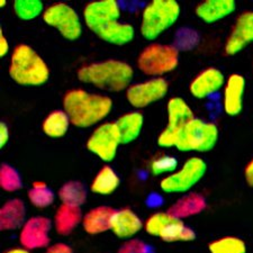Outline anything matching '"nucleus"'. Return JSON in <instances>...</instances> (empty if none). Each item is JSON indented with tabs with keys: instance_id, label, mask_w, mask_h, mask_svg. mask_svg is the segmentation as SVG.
<instances>
[{
	"instance_id": "1",
	"label": "nucleus",
	"mask_w": 253,
	"mask_h": 253,
	"mask_svg": "<svg viewBox=\"0 0 253 253\" xmlns=\"http://www.w3.org/2000/svg\"><path fill=\"white\" fill-rule=\"evenodd\" d=\"M121 7L116 0H97L85 5L84 22L89 30L113 45L122 46L135 38L132 24L120 22Z\"/></svg>"
},
{
	"instance_id": "9",
	"label": "nucleus",
	"mask_w": 253,
	"mask_h": 253,
	"mask_svg": "<svg viewBox=\"0 0 253 253\" xmlns=\"http://www.w3.org/2000/svg\"><path fill=\"white\" fill-rule=\"evenodd\" d=\"M168 124L158 136V145L163 149L175 148L181 129L194 120L195 115L190 106L181 97L170 98L167 104Z\"/></svg>"
},
{
	"instance_id": "5",
	"label": "nucleus",
	"mask_w": 253,
	"mask_h": 253,
	"mask_svg": "<svg viewBox=\"0 0 253 253\" xmlns=\"http://www.w3.org/2000/svg\"><path fill=\"white\" fill-rule=\"evenodd\" d=\"M180 13V5L174 0H152L142 11L141 35L148 41L157 40L177 23Z\"/></svg>"
},
{
	"instance_id": "27",
	"label": "nucleus",
	"mask_w": 253,
	"mask_h": 253,
	"mask_svg": "<svg viewBox=\"0 0 253 253\" xmlns=\"http://www.w3.org/2000/svg\"><path fill=\"white\" fill-rule=\"evenodd\" d=\"M160 239L165 242H191L196 239V233L193 228L187 226L182 219L173 218L166 230L162 232Z\"/></svg>"
},
{
	"instance_id": "8",
	"label": "nucleus",
	"mask_w": 253,
	"mask_h": 253,
	"mask_svg": "<svg viewBox=\"0 0 253 253\" xmlns=\"http://www.w3.org/2000/svg\"><path fill=\"white\" fill-rule=\"evenodd\" d=\"M207 171V163L201 157H191L183 165L167 177L159 186L165 194H187L202 180Z\"/></svg>"
},
{
	"instance_id": "20",
	"label": "nucleus",
	"mask_w": 253,
	"mask_h": 253,
	"mask_svg": "<svg viewBox=\"0 0 253 253\" xmlns=\"http://www.w3.org/2000/svg\"><path fill=\"white\" fill-rule=\"evenodd\" d=\"M81 207L61 204L53 216V228L61 236L70 235L83 223Z\"/></svg>"
},
{
	"instance_id": "34",
	"label": "nucleus",
	"mask_w": 253,
	"mask_h": 253,
	"mask_svg": "<svg viewBox=\"0 0 253 253\" xmlns=\"http://www.w3.org/2000/svg\"><path fill=\"white\" fill-rule=\"evenodd\" d=\"M199 34L190 27L180 28L175 34V40L173 46L178 51H189L193 50L199 43Z\"/></svg>"
},
{
	"instance_id": "22",
	"label": "nucleus",
	"mask_w": 253,
	"mask_h": 253,
	"mask_svg": "<svg viewBox=\"0 0 253 253\" xmlns=\"http://www.w3.org/2000/svg\"><path fill=\"white\" fill-rule=\"evenodd\" d=\"M207 206L206 199L203 195L197 193L183 194L182 197L173 203L168 210L171 215L179 219H185L193 217L195 215L201 214L205 211Z\"/></svg>"
},
{
	"instance_id": "7",
	"label": "nucleus",
	"mask_w": 253,
	"mask_h": 253,
	"mask_svg": "<svg viewBox=\"0 0 253 253\" xmlns=\"http://www.w3.org/2000/svg\"><path fill=\"white\" fill-rule=\"evenodd\" d=\"M137 68L151 78H162L179 64V51L170 44L152 43L137 58Z\"/></svg>"
},
{
	"instance_id": "32",
	"label": "nucleus",
	"mask_w": 253,
	"mask_h": 253,
	"mask_svg": "<svg viewBox=\"0 0 253 253\" xmlns=\"http://www.w3.org/2000/svg\"><path fill=\"white\" fill-rule=\"evenodd\" d=\"M0 187L6 193H16L23 188V180L19 172L7 163L0 167Z\"/></svg>"
},
{
	"instance_id": "18",
	"label": "nucleus",
	"mask_w": 253,
	"mask_h": 253,
	"mask_svg": "<svg viewBox=\"0 0 253 253\" xmlns=\"http://www.w3.org/2000/svg\"><path fill=\"white\" fill-rule=\"evenodd\" d=\"M236 10L234 0H205L196 6L197 17L206 24H214L228 17Z\"/></svg>"
},
{
	"instance_id": "35",
	"label": "nucleus",
	"mask_w": 253,
	"mask_h": 253,
	"mask_svg": "<svg viewBox=\"0 0 253 253\" xmlns=\"http://www.w3.org/2000/svg\"><path fill=\"white\" fill-rule=\"evenodd\" d=\"M117 253H151V250L144 241L134 238L125 241Z\"/></svg>"
},
{
	"instance_id": "26",
	"label": "nucleus",
	"mask_w": 253,
	"mask_h": 253,
	"mask_svg": "<svg viewBox=\"0 0 253 253\" xmlns=\"http://www.w3.org/2000/svg\"><path fill=\"white\" fill-rule=\"evenodd\" d=\"M58 196L62 204L81 207L87 201L88 193L83 182L71 180L61 186Z\"/></svg>"
},
{
	"instance_id": "4",
	"label": "nucleus",
	"mask_w": 253,
	"mask_h": 253,
	"mask_svg": "<svg viewBox=\"0 0 253 253\" xmlns=\"http://www.w3.org/2000/svg\"><path fill=\"white\" fill-rule=\"evenodd\" d=\"M9 76L20 85L39 87L50 79V68L32 46L18 44L11 52Z\"/></svg>"
},
{
	"instance_id": "11",
	"label": "nucleus",
	"mask_w": 253,
	"mask_h": 253,
	"mask_svg": "<svg viewBox=\"0 0 253 253\" xmlns=\"http://www.w3.org/2000/svg\"><path fill=\"white\" fill-rule=\"evenodd\" d=\"M120 145L122 141L115 122L96 126L85 143L89 152L104 162H112L116 158Z\"/></svg>"
},
{
	"instance_id": "16",
	"label": "nucleus",
	"mask_w": 253,
	"mask_h": 253,
	"mask_svg": "<svg viewBox=\"0 0 253 253\" xmlns=\"http://www.w3.org/2000/svg\"><path fill=\"white\" fill-rule=\"evenodd\" d=\"M143 228L144 222L130 208L125 207L114 211L111 231L116 238L125 241L134 239Z\"/></svg>"
},
{
	"instance_id": "42",
	"label": "nucleus",
	"mask_w": 253,
	"mask_h": 253,
	"mask_svg": "<svg viewBox=\"0 0 253 253\" xmlns=\"http://www.w3.org/2000/svg\"><path fill=\"white\" fill-rule=\"evenodd\" d=\"M252 70H253V68H252Z\"/></svg>"
},
{
	"instance_id": "28",
	"label": "nucleus",
	"mask_w": 253,
	"mask_h": 253,
	"mask_svg": "<svg viewBox=\"0 0 253 253\" xmlns=\"http://www.w3.org/2000/svg\"><path fill=\"white\" fill-rule=\"evenodd\" d=\"M27 197L32 205L39 210H45L52 206L55 201L54 193L44 181L33 182L31 189L27 193Z\"/></svg>"
},
{
	"instance_id": "23",
	"label": "nucleus",
	"mask_w": 253,
	"mask_h": 253,
	"mask_svg": "<svg viewBox=\"0 0 253 253\" xmlns=\"http://www.w3.org/2000/svg\"><path fill=\"white\" fill-rule=\"evenodd\" d=\"M120 132L122 144H129L141 135L144 125V117L142 113L134 111L122 115L115 122Z\"/></svg>"
},
{
	"instance_id": "15",
	"label": "nucleus",
	"mask_w": 253,
	"mask_h": 253,
	"mask_svg": "<svg viewBox=\"0 0 253 253\" xmlns=\"http://www.w3.org/2000/svg\"><path fill=\"white\" fill-rule=\"evenodd\" d=\"M225 77L217 68H207L199 72L189 84V91L197 99H205L225 85Z\"/></svg>"
},
{
	"instance_id": "21",
	"label": "nucleus",
	"mask_w": 253,
	"mask_h": 253,
	"mask_svg": "<svg viewBox=\"0 0 253 253\" xmlns=\"http://www.w3.org/2000/svg\"><path fill=\"white\" fill-rule=\"evenodd\" d=\"M26 219V205L22 199H9L0 208V230L1 231L20 230Z\"/></svg>"
},
{
	"instance_id": "24",
	"label": "nucleus",
	"mask_w": 253,
	"mask_h": 253,
	"mask_svg": "<svg viewBox=\"0 0 253 253\" xmlns=\"http://www.w3.org/2000/svg\"><path fill=\"white\" fill-rule=\"evenodd\" d=\"M121 185V178L111 166H104L92 179L90 190L99 196H109L115 193Z\"/></svg>"
},
{
	"instance_id": "3",
	"label": "nucleus",
	"mask_w": 253,
	"mask_h": 253,
	"mask_svg": "<svg viewBox=\"0 0 253 253\" xmlns=\"http://www.w3.org/2000/svg\"><path fill=\"white\" fill-rule=\"evenodd\" d=\"M77 76L84 84L108 92H120L132 84L134 70L124 61L106 60L83 65Z\"/></svg>"
},
{
	"instance_id": "31",
	"label": "nucleus",
	"mask_w": 253,
	"mask_h": 253,
	"mask_svg": "<svg viewBox=\"0 0 253 253\" xmlns=\"http://www.w3.org/2000/svg\"><path fill=\"white\" fill-rule=\"evenodd\" d=\"M173 218L174 216L171 215L168 211H156L145 219L144 230L149 235L160 239L162 232L173 221Z\"/></svg>"
},
{
	"instance_id": "40",
	"label": "nucleus",
	"mask_w": 253,
	"mask_h": 253,
	"mask_svg": "<svg viewBox=\"0 0 253 253\" xmlns=\"http://www.w3.org/2000/svg\"><path fill=\"white\" fill-rule=\"evenodd\" d=\"M3 253H32V252L30 250H27V249H25V248L18 247V248H11V249H9V250H7Z\"/></svg>"
},
{
	"instance_id": "41",
	"label": "nucleus",
	"mask_w": 253,
	"mask_h": 253,
	"mask_svg": "<svg viewBox=\"0 0 253 253\" xmlns=\"http://www.w3.org/2000/svg\"><path fill=\"white\" fill-rule=\"evenodd\" d=\"M7 5V1L6 0H0V7H5Z\"/></svg>"
},
{
	"instance_id": "6",
	"label": "nucleus",
	"mask_w": 253,
	"mask_h": 253,
	"mask_svg": "<svg viewBox=\"0 0 253 253\" xmlns=\"http://www.w3.org/2000/svg\"><path fill=\"white\" fill-rule=\"evenodd\" d=\"M218 136L216 124L195 117L181 129L175 149L181 152H208L217 144Z\"/></svg>"
},
{
	"instance_id": "25",
	"label": "nucleus",
	"mask_w": 253,
	"mask_h": 253,
	"mask_svg": "<svg viewBox=\"0 0 253 253\" xmlns=\"http://www.w3.org/2000/svg\"><path fill=\"white\" fill-rule=\"evenodd\" d=\"M70 125L72 124L68 114L63 109H56V111L51 112L44 118L42 130L47 137L61 138L67 135Z\"/></svg>"
},
{
	"instance_id": "39",
	"label": "nucleus",
	"mask_w": 253,
	"mask_h": 253,
	"mask_svg": "<svg viewBox=\"0 0 253 253\" xmlns=\"http://www.w3.org/2000/svg\"><path fill=\"white\" fill-rule=\"evenodd\" d=\"M244 179H246V182L249 186L253 187V158L244 168Z\"/></svg>"
},
{
	"instance_id": "36",
	"label": "nucleus",
	"mask_w": 253,
	"mask_h": 253,
	"mask_svg": "<svg viewBox=\"0 0 253 253\" xmlns=\"http://www.w3.org/2000/svg\"><path fill=\"white\" fill-rule=\"evenodd\" d=\"M44 253H73L72 248L68 246L67 243L63 242H58L54 244H51L50 247L45 249Z\"/></svg>"
},
{
	"instance_id": "17",
	"label": "nucleus",
	"mask_w": 253,
	"mask_h": 253,
	"mask_svg": "<svg viewBox=\"0 0 253 253\" xmlns=\"http://www.w3.org/2000/svg\"><path fill=\"white\" fill-rule=\"evenodd\" d=\"M246 79L239 73H233L226 79L223 88V109L228 116H238L243 109Z\"/></svg>"
},
{
	"instance_id": "30",
	"label": "nucleus",
	"mask_w": 253,
	"mask_h": 253,
	"mask_svg": "<svg viewBox=\"0 0 253 253\" xmlns=\"http://www.w3.org/2000/svg\"><path fill=\"white\" fill-rule=\"evenodd\" d=\"M14 11L19 19L33 20L44 14L45 7L40 0H16L14 2Z\"/></svg>"
},
{
	"instance_id": "12",
	"label": "nucleus",
	"mask_w": 253,
	"mask_h": 253,
	"mask_svg": "<svg viewBox=\"0 0 253 253\" xmlns=\"http://www.w3.org/2000/svg\"><path fill=\"white\" fill-rule=\"evenodd\" d=\"M52 228V219L46 216L36 215L27 218L19 230L18 240L20 247L30 251L42 250L50 247Z\"/></svg>"
},
{
	"instance_id": "33",
	"label": "nucleus",
	"mask_w": 253,
	"mask_h": 253,
	"mask_svg": "<svg viewBox=\"0 0 253 253\" xmlns=\"http://www.w3.org/2000/svg\"><path fill=\"white\" fill-rule=\"evenodd\" d=\"M178 160L173 156H168V154H162L154 158L150 163V171L151 173L156 177L165 178L167 175L173 173L178 169Z\"/></svg>"
},
{
	"instance_id": "14",
	"label": "nucleus",
	"mask_w": 253,
	"mask_h": 253,
	"mask_svg": "<svg viewBox=\"0 0 253 253\" xmlns=\"http://www.w3.org/2000/svg\"><path fill=\"white\" fill-rule=\"evenodd\" d=\"M253 43V10L240 14L228 34L224 51L227 55H236Z\"/></svg>"
},
{
	"instance_id": "19",
	"label": "nucleus",
	"mask_w": 253,
	"mask_h": 253,
	"mask_svg": "<svg viewBox=\"0 0 253 253\" xmlns=\"http://www.w3.org/2000/svg\"><path fill=\"white\" fill-rule=\"evenodd\" d=\"M114 211L115 210L113 207L106 205L96 206L88 211L84 214L83 223H81L85 233L89 235H99L111 231Z\"/></svg>"
},
{
	"instance_id": "13",
	"label": "nucleus",
	"mask_w": 253,
	"mask_h": 253,
	"mask_svg": "<svg viewBox=\"0 0 253 253\" xmlns=\"http://www.w3.org/2000/svg\"><path fill=\"white\" fill-rule=\"evenodd\" d=\"M169 91V84L165 78H150L130 84L126 90V99L134 108H144L160 101Z\"/></svg>"
},
{
	"instance_id": "10",
	"label": "nucleus",
	"mask_w": 253,
	"mask_h": 253,
	"mask_svg": "<svg viewBox=\"0 0 253 253\" xmlns=\"http://www.w3.org/2000/svg\"><path fill=\"white\" fill-rule=\"evenodd\" d=\"M42 17L44 23L54 27L65 40L77 41L83 35V22L80 16L68 3H52L45 8Z\"/></svg>"
},
{
	"instance_id": "37",
	"label": "nucleus",
	"mask_w": 253,
	"mask_h": 253,
	"mask_svg": "<svg viewBox=\"0 0 253 253\" xmlns=\"http://www.w3.org/2000/svg\"><path fill=\"white\" fill-rule=\"evenodd\" d=\"M10 138V132L9 127L6 123L1 122L0 123V149H3L8 144Z\"/></svg>"
},
{
	"instance_id": "38",
	"label": "nucleus",
	"mask_w": 253,
	"mask_h": 253,
	"mask_svg": "<svg viewBox=\"0 0 253 253\" xmlns=\"http://www.w3.org/2000/svg\"><path fill=\"white\" fill-rule=\"evenodd\" d=\"M10 51L9 42L5 35L2 34V32L0 33V58H5L8 55V53Z\"/></svg>"
},
{
	"instance_id": "2",
	"label": "nucleus",
	"mask_w": 253,
	"mask_h": 253,
	"mask_svg": "<svg viewBox=\"0 0 253 253\" xmlns=\"http://www.w3.org/2000/svg\"><path fill=\"white\" fill-rule=\"evenodd\" d=\"M113 100L101 93H91L81 88L71 89L63 97V111L71 124L78 128L98 126L112 113Z\"/></svg>"
},
{
	"instance_id": "29",
	"label": "nucleus",
	"mask_w": 253,
	"mask_h": 253,
	"mask_svg": "<svg viewBox=\"0 0 253 253\" xmlns=\"http://www.w3.org/2000/svg\"><path fill=\"white\" fill-rule=\"evenodd\" d=\"M210 253H247V244L238 236H223L211 241L208 246Z\"/></svg>"
}]
</instances>
